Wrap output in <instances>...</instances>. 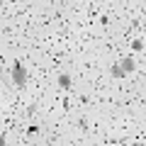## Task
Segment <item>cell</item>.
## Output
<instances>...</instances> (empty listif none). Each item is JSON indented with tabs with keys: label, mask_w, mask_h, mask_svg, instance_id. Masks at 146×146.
I'll return each instance as SVG.
<instances>
[{
	"label": "cell",
	"mask_w": 146,
	"mask_h": 146,
	"mask_svg": "<svg viewBox=\"0 0 146 146\" xmlns=\"http://www.w3.org/2000/svg\"><path fill=\"white\" fill-rule=\"evenodd\" d=\"M119 66H122V71H124V73H131L136 68V63H134V58H131V56H122L119 58Z\"/></svg>",
	"instance_id": "6da1fadb"
},
{
	"label": "cell",
	"mask_w": 146,
	"mask_h": 146,
	"mask_svg": "<svg viewBox=\"0 0 146 146\" xmlns=\"http://www.w3.org/2000/svg\"><path fill=\"white\" fill-rule=\"evenodd\" d=\"M71 85H73V76H71V73H61V76H58V88L68 90Z\"/></svg>",
	"instance_id": "7a4b0ae2"
},
{
	"label": "cell",
	"mask_w": 146,
	"mask_h": 146,
	"mask_svg": "<svg viewBox=\"0 0 146 146\" xmlns=\"http://www.w3.org/2000/svg\"><path fill=\"white\" fill-rule=\"evenodd\" d=\"M131 49H134V51H141V49H144V42H141V39H134V42H131Z\"/></svg>",
	"instance_id": "3957f363"
},
{
	"label": "cell",
	"mask_w": 146,
	"mask_h": 146,
	"mask_svg": "<svg viewBox=\"0 0 146 146\" xmlns=\"http://www.w3.org/2000/svg\"><path fill=\"white\" fill-rule=\"evenodd\" d=\"M144 78H146V73H144Z\"/></svg>",
	"instance_id": "277c9868"
}]
</instances>
